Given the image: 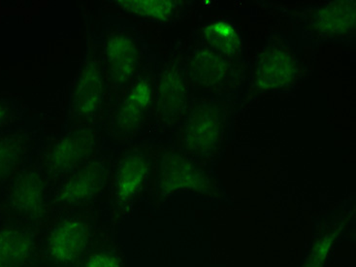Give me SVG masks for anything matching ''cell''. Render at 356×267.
<instances>
[{
    "label": "cell",
    "instance_id": "cell-18",
    "mask_svg": "<svg viewBox=\"0 0 356 267\" xmlns=\"http://www.w3.org/2000/svg\"><path fill=\"white\" fill-rule=\"evenodd\" d=\"M352 3V2H350ZM350 3L335 4L328 7L318 15L316 28L323 33H343L355 23V6Z\"/></svg>",
    "mask_w": 356,
    "mask_h": 267
},
{
    "label": "cell",
    "instance_id": "cell-14",
    "mask_svg": "<svg viewBox=\"0 0 356 267\" xmlns=\"http://www.w3.org/2000/svg\"><path fill=\"white\" fill-rule=\"evenodd\" d=\"M78 267H127L112 229L99 225Z\"/></svg>",
    "mask_w": 356,
    "mask_h": 267
},
{
    "label": "cell",
    "instance_id": "cell-8",
    "mask_svg": "<svg viewBox=\"0 0 356 267\" xmlns=\"http://www.w3.org/2000/svg\"><path fill=\"white\" fill-rule=\"evenodd\" d=\"M111 163L112 159L109 156H97L56 181L51 211L95 204L103 192L107 190Z\"/></svg>",
    "mask_w": 356,
    "mask_h": 267
},
{
    "label": "cell",
    "instance_id": "cell-10",
    "mask_svg": "<svg viewBox=\"0 0 356 267\" xmlns=\"http://www.w3.org/2000/svg\"><path fill=\"white\" fill-rule=\"evenodd\" d=\"M225 115L218 104H200L191 112L181 132V141L190 153L212 150L222 139Z\"/></svg>",
    "mask_w": 356,
    "mask_h": 267
},
{
    "label": "cell",
    "instance_id": "cell-11",
    "mask_svg": "<svg viewBox=\"0 0 356 267\" xmlns=\"http://www.w3.org/2000/svg\"><path fill=\"white\" fill-rule=\"evenodd\" d=\"M40 225H8L0 229V267H38Z\"/></svg>",
    "mask_w": 356,
    "mask_h": 267
},
{
    "label": "cell",
    "instance_id": "cell-1",
    "mask_svg": "<svg viewBox=\"0 0 356 267\" xmlns=\"http://www.w3.org/2000/svg\"><path fill=\"white\" fill-rule=\"evenodd\" d=\"M38 267H78L99 227L95 204L53 210L40 224Z\"/></svg>",
    "mask_w": 356,
    "mask_h": 267
},
{
    "label": "cell",
    "instance_id": "cell-12",
    "mask_svg": "<svg viewBox=\"0 0 356 267\" xmlns=\"http://www.w3.org/2000/svg\"><path fill=\"white\" fill-rule=\"evenodd\" d=\"M294 60L286 48L272 45L260 56L255 71V82L262 90L284 87L291 79Z\"/></svg>",
    "mask_w": 356,
    "mask_h": 267
},
{
    "label": "cell",
    "instance_id": "cell-17",
    "mask_svg": "<svg viewBox=\"0 0 356 267\" xmlns=\"http://www.w3.org/2000/svg\"><path fill=\"white\" fill-rule=\"evenodd\" d=\"M208 48L220 55L233 56L239 52L241 39L236 29L227 22H215L204 28Z\"/></svg>",
    "mask_w": 356,
    "mask_h": 267
},
{
    "label": "cell",
    "instance_id": "cell-20",
    "mask_svg": "<svg viewBox=\"0 0 356 267\" xmlns=\"http://www.w3.org/2000/svg\"><path fill=\"white\" fill-rule=\"evenodd\" d=\"M7 116H8V109H7L6 105L0 102V127L6 121Z\"/></svg>",
    "mask_w": 356,
    "mask_h": 267
},
{
    "label": "cell",
    "instance_id": "cell-13",
    "mask_svg": "<svg viewBox=\"0 0 356 267\" xmlns=\"http://www.w3.org/2000/svg\"><path fill=\"white\" fill-rule=\"evenodd\" d=\"M229 67L222 55L210 48L197 49L191 56L190 75L191 80L201 87H220L227 80Z\"/></svg>",
    "mask_w": 356,
    "mask_h": 267
},
{
    "label": "cell",
    "instance_id": "cell-9",
    "mask_svg": "<svg viewBox=\"0 0 356 267\" xmlns=\"http://www.w3.org/2000/svg\"><path fill=\"white\" fill-rule=\"evenodd\" d=\"M156 117L162 127H173L185 116L188 82L180 63L170 61L159 73L156 83Z\"/></svg>",
    "mask_w": 356,
    "mask_h": 267
},
{
    "label": "cell",
    "instance_id": "cell-2",
    "mask_svg": "<svg viewBox=\"0 0 356 267\" xmlns=\"http://www.w3.org/2000/svg\"><path fill=\"white\" fill-rule=\"evenodd\" d=\"M0 197V220L9 225H39L51 211L55 184L38 161L22 169Z\"/></svg>",
    "mask_w": 356,
    "mask_h": 267
},
{
    "label": "cell",
    "instance_id": "cell-7",
    "mask_svg": "<svg viewBox=\"0 0 356 267\" xmlns=\"http://www.w3.org/2000/svg\"><path fill=\"white\" fill-rule=\"evenodd\" d=\"M97 127L92 124L70 127L65 136L56 139L44 149L36 161L50 176L54 184L97 158L99 148Z\"/></svg>",
    "mask_w": 356,
    "mask_h": 267
},
{
    "label": "cell",
    "instance_id": "cell-16",
    "mask_svg": "<svg viewBox=\"0 0 356 267\" xmlns=\"http://www.w3.org/2000/svg\"><path fill=\"white\" fill-rule=\"evenodd\" d=\"M31 140L26 136H12L0 140V184L11 181L24 169Z\"/></svg>",
    "mask_w": 356,
    "mask_h": 267
},
{
    "label": "cell",
    "instance_id": "cell-3",
    "mask_svg": "<svg viewBox=\"0 0 356 267\" xmlns=\"http://www.w3.org/2000/svg\"><path fill=\"white\" fill-rule=\"evenodd\" d=\"M106 107L104 46L90 36L85 58L71 88L67 121L70 127L98 126L105 121Z\"/></svg>",
    "mask_w": 356,
    "mask_h": 267
},
{
    "label": "cell",
    "instance_id": "cell-6",
    "mask_svg": "<svg viewBox=\"0 0 356 267\" xmlns=\"http://www.w3.org/2000/svg\"><path fill=\"white\" fill-rule=\"evenodd\" d=\"M154 100L156 81L153 73L139 70L127 94L105 118L108 134L119 141L134 138L148 122Z\"/></svg>",
    "mask_w": 356,
    "mask_h": 267
},
{
    "label": "cell",
    "instance_id": "cell-15",
    "mask_svg": "<svg viewBox=\"0 0 356 267\" xmlns=\"http://www.w3.org/2000/svg\"><path fill=\"white\" fill-rule=\"evenodd\" d=\"M198 174L186 158L176 154L162 156L159 168V188L162 193L195 188Z\"/></svg>",
    "mask_w": 356,
    "mask_h": 267
},
{
    "label": "cell",
    "instance_id": "cell-4",
    "mask_svg": "<svg viewBox=\"0 0 356 267\" xmlns=\"http://www.w3.org/2000/svg\"><path fill=\"white\" fill-rule=\"evenodd\" d=\"M103 46L107 86V116L108 113L114 109L127 94L138 73L141 51L134 34L122 28L108 29Z\"/></svg>",
    "mask_w": 356,
    "mask_h": 267
},
{
    "label": "cell",
    "instance_id": "cell-19",
    "mask_svg": "<svg viewBox=\"0 0 356 267\" xmlns=\"http://www.w3.org/2000/svg\"><path fill=\"white\" fill-rule=\"evenodd\" d=\"M118 3L129 13L158 19L168 18L177 6L172 1H120Z\"/></svg>",
    "mask_w": 356,
    "mask_h": 267
},
{
    "label": "cell",
    "instance_id": "cell-5",
    "mask_svg": "<svg viewBox=\"0 0 356 267\" xmlns=\"http://www.w3.org/2000/svg\"><path fill=\"white\" fill-rule=\"evenodd\" d=\"M149 160L137 148L125 149L112 159L108 193L112 210V230L131 209L143 190L149 173Z\"/></svg>",
    "mask_w": 356,
    "mask_h": 267
}]
</instances>
